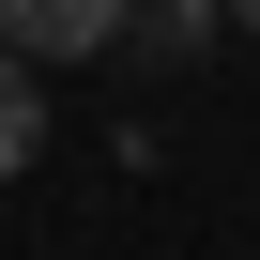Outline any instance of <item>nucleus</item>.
<instances>
[{
    "label": "nucleus",
    "instance_id": "3",
    "mask_svg": "<svg viewBox=\"0 0 260 260\" xmlns=\"http://www.w3.org/2000/svg\"><path fill=\"white\" fill-rule=\"evenodd\" d=\"M214 16H230V0H138V46H153V61H199Z\"/></svg>",
    "mask_w": 260,
    "mask_h": 260
},
{
    "label": "nucleus",
    "instance_id": "1",
    "mask_svg": "<svg viewBox=\"0 0 260 260\" xmlns=\"http://www.w3.org/2000/svg\"><path fill=\"white\" fill-rule=\"evenodd\" d=\"M138 31V0H0V46L16 61H107Z\"/></svg>",
    "mask_w": 260,
    "mask_h": 260
},
{
    "label": "nucleus",
    "instance_id": "4",
    "mask_svg": "<svg viewBox=\"0 0 260 260\" xmlns=\"http://www.w3.org/2000/svg\"><path fill=\"white\" fill-rule=\"evenodd\" d=\"M230 31H260V0H230Z\"/></svg>",
    "mask_w": 260,
    "mask_h": 260
},
{
    "label": "nucleus",
    "instance_id": "2",
    "mask_svg": "<svg viewBox=\"0 0 260 260\" xmlns=\"http://www.w3.org/2000/svg\"><path fill=\"white\" fill-rule=\"evenodd\" d=\"M46 153V61H16V46H0V184H16Z\"/></svg>",
    "mask_w": 260,
    "mask_h": 260
}]
</instances>
